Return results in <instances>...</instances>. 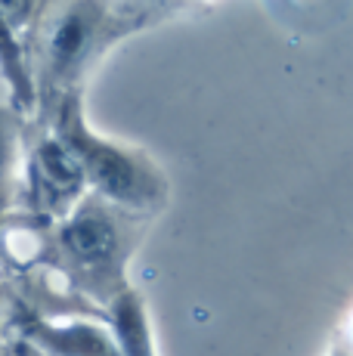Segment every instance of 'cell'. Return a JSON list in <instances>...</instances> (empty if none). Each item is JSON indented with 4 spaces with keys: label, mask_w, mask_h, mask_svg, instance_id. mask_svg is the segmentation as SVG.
Listing matches in <instances>:
<instances>
[{
    "label": "cell",
    "mask_w": 353,
    "mask_h": 356,
    "mask_svg": "<svg viewBox=\"0 0 353 356\" xmlns=\"http://www.w3.org/2000/svg\"><path fill=\"white\" fill-rule=\"evenodd\" d=\"M165 10L142 0H44L31 29V65L44 106L78 93L99 59Z\"/></svg>",
    "instance_id": "cell-1"
},
{
    "label": "cell",
    "mask_w": 353,
    "mask_h": 356,
    "mask_svg": "<svg viewBox=\"0 0 353 356\" xmlns=\"http://www.w3.org/2000/svg\"><path fill=\"white\" fill-rule=\"evenodd\" d=\"M50 130L74 152L99 198L124 211H155L167 202L171 183L165 170L140 149L108 140L87 124L81 90L50 106Z\"/></svg>",
    "instance_id": "cell-2"
},
{
    "label": "cell",
    "mask_w": 353,
    "mask_h": 356,
    "mask_svg": "<svg viewBox=\"0 0 353 356\" xmlns=\"http://www.w3.org/2000/svg\"><path fill=\"white\" fill-rule=\"evenodd\" d=\"M121 214L131 211L90 195L56 223V248L72 276L90 291H127L121 270L127 257V223Z\"/></svg>",
    "instance_id": "cell-3"
},
{
    "label": "cell",
    "mask_w": 353,
    "mask_h": 356,
    "mask_svg": "<svg viewBox=\"0 0 353 356\" xmlns=\"http://www.w3.org/2000/svg\"><path fill=\"white\" fill-rule=\"evenodd\" d=\"M87 189L90 183L81 161L53 130H47L25 159V195L31 208L44 217L63 220L84 202Z\"/></svg>",
    "instance_id": "cell-4"
},
{
    "label": "cell",
    "mask_w": 353,
    "mask_h": 356,
    "mask_svg": "<svg viewBox=\"0 0 353 356\" xmlns=\"http://www.w3.org/2000/svg\"><path fill=\"white\" fill-rule=\"evenodd\" d=\"M28 338L47 356H124L115 332L90 323H31Z\"/></svg>",
    "instance_id": "cell-5"
},
{
    "label": "cell",
    "mask_w": 353,
    "mask_h": 356,
    "mask_svg": "<svg viewBox=\"0 0 353 356\" xmlns=\"http://www.w3.org/2000/svg\"><path fill=\"white\" fill-rule=\"evenodd\" d=\"M108 319H112V332H115V338H118L124 356H155L146 310H142V300L133 291H121L118 298L112 300Z\"/></svg>",
    "instance_id": "cell-6"
},
{
    "label": "cell",
    "mask_w": 353,
    "mask_h": 356,
    "mask_svg": "<svg viewBox=\"0 0 353 356\" xmlns=\"http://www.w3.org/2000/svg\"><path fill=\"white\" fill-rule=\"evenodd\" d=\"M3 3V22L6 34H22L28 29H35L31 22H38L40 10H44V0H0Z\"/></svg>",
    "instance_id": "cell-7"
},
{
    "label": "cell",
    "mask_w": 353,
    "mask_h": 356,
    "mask_svg": "<svg viewBox=\"0 0 353 356\" xmlns=\"http://www.w3.org/2000/svg\"><path fill=\"white\" fill-rule=\"evenodd\" d=\"M142 3H152V6H158V10H174V6H180L183 0H142Z\"/></svg>",
    "instance_id": "cell-8"
}]
</instances>
